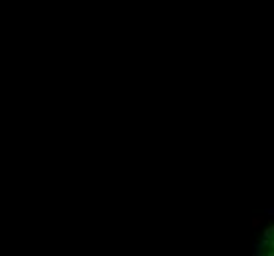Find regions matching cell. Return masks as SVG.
<instances>
[{"mask_svg":"<svg viewBox=\"0 0 274 256\" xmlns=\"http://www.w3.org/2000/svg\"><path fill=\"white\" fill-rule=\"evenodd\" d=\"M253 254H254V256H258V254H262V244H258V242H254V250H253Z\"/></svg>","mask_w":274,"mask_h":256,"instance_id":"2","label":"cell"},{"mask_svg":"<svg viewBox=\"0 0 274 256\" xmlns=\"http://www.w3.org/2000/svg\"><path fill=\"white\" fill-rule=\"evenodd\" d=\"M262 239H266V240L274 239V225H268V227L264 229V232H262Z\"/></svg>","mask_w":274,"mask_h":256,"instance_id":"1","label":"cell"},{"mask_svg":"<svg viewBox=\"0 0 274 256\" xmlns=\"http://www.w3.org/2000/svg\"><path fill=\"white\" fill-rule=\"evenodd\" d=\"M266 215H274V207H268V209H266Z\"/></svg>","mask_w":274,"mask_h":256,"instance_id":"4","label":"cell"},{"mask_svg":"<svg viewBox=\"0 0 274 256\" xmlns=\"http://www.w3.org/2000/svg\"><path fill=\"white\" fill-rule=\"evenodd\" d=\"M260 227V219H253V229H258Z\"/></svg>","mask_w":274,"mask_h":256,"instance_id":"3","label":"cell"}]
</instances>
